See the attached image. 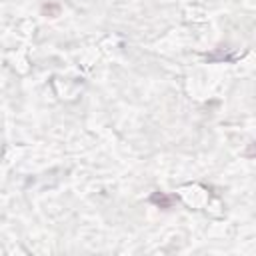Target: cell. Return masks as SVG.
Segmentation results:
<instances>
[{"instance_id": "6da1fadb", "label": "cell", "mask_w": 256, "mask_h": 256, "mask_svg": "<svg viewBox=\"0 0 256 256\" xmlns=\"http://www.w3.org/2000/svg\"><path fill=\"white\" fill-rule=\"evenodd\" d=\"M148 202H150V204H154V206H156V208H160V210H170V208L174 206L176 198H174V196H170V194H166V192L156 190V192H152V194H150Z\"/></svg>"}, {"instance_id": "7a4b0ae2", "label": "cell", "mask_w": 256, "mask_h": 256, "mask_svg": "<svg viewBox=\"0 0 256 256\" xmlns=\"http://www.w3.org/2000/svg\"><path fill=\"white\" fill-rule=\"evenodd\" d=\"M40 12H42V16H46V18H56V16L60 14V4H58V2H46V4H42Z\"/></svg>"}]
</instances>
